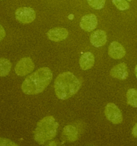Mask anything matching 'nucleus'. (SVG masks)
I'll use <instances>...</instances> for the list:
<instances>
[{"label": "nucleus", "mask_w": 137, "mask_h": 146, "mask_svg": "<svg viewBox=\"0 0 137 146\" xmlns=\"http://www.w3.org/2000/svg\"><path fill=\"white\" fill-rule=\"evenodd\" d=\"M52 78L51 70L48 67H41L25 78L21 84V90L27 95H37L44 91Z\"/></svg>", "instance_id": "obj_1"}, {"label": "nucleus", "mask_w": 137, "mask_h": 146, "mask_svg": "<svg viewBox=\"0 0 137 146\" xmlns=\"http://www.w3.org/2000/svg\"><path fill=\"white\" fill-rule=\"evenodd\" d=\"M81 88L78 78L71 72L60 74L54 81V91L59 99L66 100L75 95Z\"/></svg>", "instance_id": "obj_2"}, {"label": "nucleus", "mask_w": 137, "mask_h": 146, "mask_svg": "<svg viewBox=\"0 0 137 146\" xmlns=\"http://www.w3.org/2000/svg\"><path fill=\"white\" fill-rule=\"evenodd\" d=\"M59 128V123L51 115H48L40 120L37 124L34 132V139L39 145H44L47 141L55 138Z\"/></svg>", "instance_id": "obj_3"}, {"label": "nucleus", "mask_w": 137, "mask_h": 146, "mask_svg": "<svg viewBox=\"0 0 137 146\" xmlns=\"http://www.w3.org/2000/svg\"><path fill=\"white\" fill-rule=\"evenodd\" d=\"M106 118L108 121L112 123L113 124L118 125L122 123L123 115L121 110L118 108L116 104L113 103H108L105 107L104 110Z\"/></svg>", "instance_id": "obj_4"}, {"label": "nucleus", "mask_w": 137, "mask_h": 146, "mask_svg": "<svg viewBox=\"0 0 137 146\" xmlns=\"http://www.w3.org/2000/svg\"><path fill=\"white\" fill-rule=\"evenodd\" d=\"M15 18L21 24H30L35 20L36 12L31 7H20L16 10Z\"/></svg>", "instance_id": "obj_5"}, {"label": "nucleus", "mask_w": 137, "mask_h": 146, "mask_svg": "<svg viewBox=\"0 0 137 146\" xmlns=\"http://www.w3.org/2000/svg\"><path fill=\"white\" fill-rule=\"evenodd\" d=\"M34 61L29 57H24L20 59L14 67V71L17 75L19 76H24L32 72L34 69Z\"/></svg>", "instance_id": "obj_6"}, {"label": "nucleus", "mask_w": 137, "mask_h": 146, "mask_svg": "<svg viewBox=\"0 0 137 146\" xmlns=\"http://www.w3.org/2000/svg\"><path fill=\"white\" fill-rule=\"evenodd\" d=\"M79 25L81 29L90 32L96 28L98 25V19L94 14H86L81 18Z\"/></svg>", "instance_id": "obj_7"}, {"label": "nucleus", "mask_w": 137, "mask_h": 146, "mask_svg": "<svg viewBox=\"0 0 137 146\" xmlns=\"http://www.w3.org/2000/svg\"><path fill=\"white\" fill-rule=\"evenodd\" d=\"M47 36L49 40L55 42L65 40L68 36V31L67 29L63 27H56L49 30Z\"/></svg>", "instance_id": "obj_8"}, {"label": "nucleus", "mask_w": 137, "mask_h": 146, "mask_svg": "<svg viewBox=\"0 0 137 146\" xmlns=\"http://www.w3.org/2000/svg\"><path fill=\"white\" fill-rule=\"evenodd\" d=\"M108 54L114 59H121L126 55L124 47L118 41H113L110 44L108 48Z\"/></svg>", "instance_id": "obj_9"}, {"label": "nucleus", "mask_w": 137, "mask_h": 146, "mask_svg": "<svg viewBox=\"0 0 137 146\" xmlns=\"http://www.w3.org/2000/svg\"><path fill=\"white\" fill-rule=\"evenodd\" d=\"M111 77L118 80H125L128 76V71L125 63H120L114 66L110 71Z\"/></svg>", "instance_id": "obj_10"}, {"label": "nucleus", "mask_w": 137, "mask_h": 146, "mask_svg": "<svg viewBox=\"0 0 137 146\" xmlns=\"http://www.w3.org/2000/svg\"><path fill=\"white\" fill-rule=\"evenodd\" d=\"M107 41V36L104 31L98 29L92 33L90 36V43L94 47H101L105 45Z\"/></svg>", "instance_id": "obj_11"}, {"label": "nucleus", "mask_w": 137, "mask_h": 146, "mask_svg": "<svg viewBox=\"0 0 137 146\" xmlns=\"http://www.w3.org/2000/svg\"><path fill=\"white\" fill-rule=\"evenodd\" d=\"M62 136L64 139L67 142H75L78 138V130L75 126L72 125H66L63 129Z\"/></svg>", "instance_id": "obj_12"}, {"label": "nucleus", "mask_w": 137, "mask_h": 146, "mask_svg": "<svg viewBox=\"0 0 137 146\" xmlns=\"http://www.w3.org/2000/svg\"><path fill=\"white\" fill-rule=\"evenodd\" d=\"M94 54L90 51L86 52L82 54L79 59L80 68L84 71L90 69L93 67L94 64Z\"/></svg>", "instance_id": "obj_13"}, {"label": "nucleus", "mask_w": 137, "mask_h": 146, "mask_svg": "<svg viewBox=\"0 0 137 146\" xmlns=\"http://www.w3.org/2000/svg\"><path fill=\"white\" fill-rule=\"evenodd\" d=\"M11 61L6 58H0V76L4 77L9 75L11 69Z\"/></svg>", "instance_id": "obj_14"}, {"label": "nucleus", "mask_w": 137, "mask_h": 146, "mask_svg": "<svg viewBox=\"0 0 137 146\" xmlns=\"http://www.w3.org/2000/svg\"><path fill=\"white\" fill-rule=\"evenodd\" d=\"M127 104L131 107L137 108V90L135 88H130L126 94Z\"/></svg>", "instance_id": "obj_15"}, {"label": "nucleus", "mask_w": 137, "mask_h": 146, "mask_svg": "<svg viewBox=\"0 0 137 146\" xmlns=\"http://www.w3.org/2000/svg\"><path fill=\"white\" fill-rule=\"evenodd\" d=\"M112 3L120 11H126L130 7L129 4L126 0H112Z\"/></svg>", "instance_id": "obj_16"}, {"label": "nucleus", "mask_w": 137, "mask_h": 146, "mask_svg": "<svg viewBox=\"0 0 137 146\" xmlns=\"http://www.w3.org/2000/svg\"><path fill=\"white\" fill-rule=\"evenodd\" d=\"M86 1L90 7L96 10L104 8L106 3V0H86Z\"/></svg>", "instance_id": "obj_17"}, {"label": "nucleus", "mask_w": 137, "mask_h": 146, "mask_svg": "<svg viewBox=\"0 0 137 146\" xmlns=\"http://www.w3.org/2000/svg\"><path fill=\"white\" fill-rule=\"evenodd\" d=\"M0 146H19L11 140L0 137Z\"/></svg>", "instance_id": "obj_18"}, {"label": "nucleus", "mask_w": 137, "mask_h": 146, "mask_svg": "<svg viewBox=\"0 0 137 146\" xmlns=\"http://www.w3.org/2000/svg\"><path fill=\"white\" fill-rule=\"evenodd\" d=\"M6 36V32H5V30H4V27L0 24V42L2 41L3 39Z\"/></svg>", "instance_id": "obj_19"}, {"label": "nucleus", "mask_w": 137, "mask_h": 146, "mask_svg": "<svg viewBox=\"0 0 137 146\" xmlns=\"http://www.w3.org/2000/svg\"><path fill=\"white\" fill-rule=\"evenodd\" d=\"M132 135L137 138V123L135 124L132 129Z\"/></svg>", "instance_id": "obj_20"}, {"label": "nucleus", "mask_w": 137, "mask_h": 146, "mask_svg": "<svg viewBox=\"0 0 137 146\" xmlns=\"http://www.w3.org/2000/svg\"><path fill=\"white\" fill-rule=\"evenodd\" d=\"M47 146H57V144L55 141H51V142H50L48 144Z\"/></svg>", "instance_id": "obj_21"}, {"label": "nucleus", "mask_w": 137, "mask_h": 146, "mask_svg": "<svg viewBox=\"0 0 137 146\" xmlns=\"http://www.w3.org/2000/svg\"><path fill=\"white\" fill-rule=\"evenodd\" d=\"M135 74H136V78H137V65L136 66V67H135Z\"/></svg>", "instance_id": "obj_22"}, {"label": "nucleus", "mask_w": 137, "mask_h": 146, "mask_svg": "<svg viewBox=\"0 0 137 146\" xmlns=\"http://www.w3.org/2000/svg\"><path fill=\"white\" fill-rule=\"evenodd\" d=\"M126 1H131V0H126Z\"/></svg>", "instance_id": "obj_23"}]
</instances>
